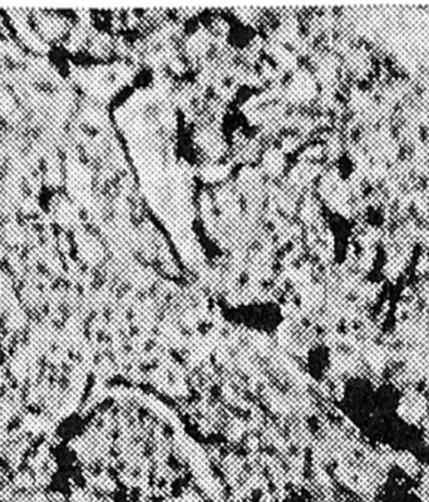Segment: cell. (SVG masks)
<instances>
[{"mask_svg": "<svg viewBox=\"0 0 429 502\" xmlns=\"http://www.w3.org/2000/svg\"><path fill=\"white\" fill-rule=\"evenodd\" d=\"M320 92L322 88L310 67L300 66L283 83V102L296 111H303L317 105Z\"/></svg>", "mask_w": 429, "mask_h": 502, "instance_id": "1", "label": "cell"}, {"mask_svg": "<svg viewBox=\"0 0 429 502\" xmlns=\"http://www.w3.org/2000/svg\"><path fill=\"white\" fill-rule=\"evenodd\" d=\"M257 166L268 182H280L285 179L290 168L289 156L278 143L266 142L264 145Z\"/></svg>", "mask_w": 429, "mask_h": 502, "instance_id": "2", "label": "cell"}, {"mask_svg": "<svg viewBox=\"0 0 429 502\" xmlns=\"http://www.w3.org/2000/svg\"><path fill=\"white\" fill-rule=\"evenodd\" d=\"M199 176L207 186L218 187L230 182L234 172L227 161H204L200 166Z\"/></svg>", "mask_w": 429, "mask_h": 502, "instance_id": "3", "label": "cell"}]
</instances>
